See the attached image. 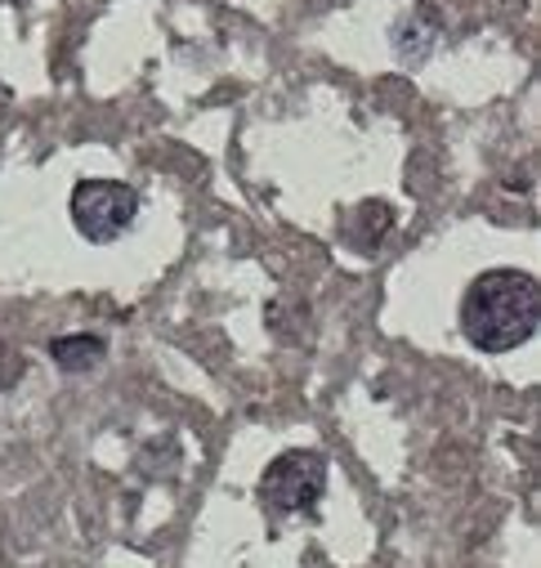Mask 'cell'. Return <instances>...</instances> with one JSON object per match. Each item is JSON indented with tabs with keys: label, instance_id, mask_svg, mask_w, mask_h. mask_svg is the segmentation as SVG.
Here are the masks:
<instances>
[{
	"label": "cell",
	"instance_id": "cell-1",
	"mask_svg": "<svg viewBox=\"0 0 541 568\" xmlns=\"http://www.w3.org/2000/svg\"><path fill=\"white\" fill-rule=\"evenodd\" d=\"M537 277L523 268H488L461 296V332L483 354H506L537 332Z\"/></svg>",
	"mask_w": 541,
	"mask_h": 568
},
{
	"label": "cell",
	"instance_id": "cell-2",
	"mask_svg": "<svg viewBox=\"0 0 541 568\" xmlns=\"http://www.w3.org/2000/svg\"><path fill=\"white\" fill-rule=\"evenodd\" d=\"M134 211H140V193L121 180H81L72 189V224L90 242H112L125 233Z\"/></svg>",
	"mask_w": 541,
	"mask_h": 568
},
{
	"label": "cell",
	"instance_id": "cell-3",
	"mask_svg": "<svg viewBox=\"0 0 541 568\" xmlns=\"http://www.w3.org/2000/svg\"><path fill=\"white\" fill-rule=\"evenodd\" d=\"M327 488V462L309 448H296V453H283L278 462H268L264 479H259V493L274 510H309Z\"/></svg>",
	"mask_w": 541,
	"mask_h": 568
},
{
	"label": "cell",
	"instance_id": "cell-4",
	"mask_svg": "<svg viewBox=\"0 0 541 568\" xmlns=\"http://www.w3.org/2000/svg\"><path fill=\"white\" fill-rule=\"evenodd\" d=\"M50 354H54V363L63 372H90V367H99V358L108 354V345L99 336H59L50 345Z\"/></svg>",
	"mask_w": 541,
	"mask_h": 568
}]
</instances>
